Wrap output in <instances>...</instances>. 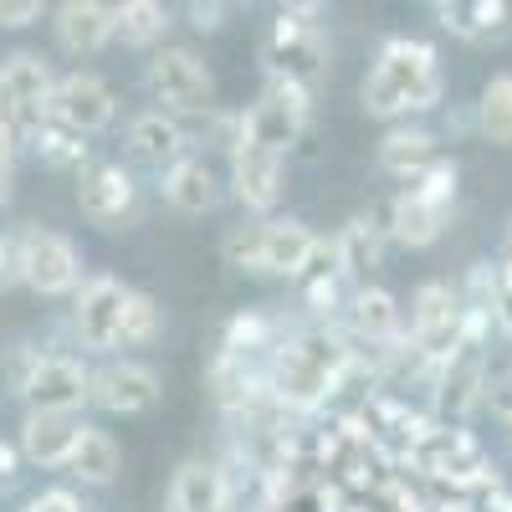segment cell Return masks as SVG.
<instances>
[{
	"label": "cell",
	"mask_w": 512,
	"mask_h": 512,
	"mask_svg": "<svg viewBox=\"0 0 512 512\" xmlns=\"http://www.w3.org/2000/svg\"><path fill=\"white\" fill-rule=\"evenodd\" d=\"M436 98H441V67H436V47H425V41H390L374 72L364 77V108L374 118L431 108Z\"/></svg>",
	"instance_id": "6da1fadb"
},
{
	"label": "cell",
	"mask_w": 512,
	"mask_h": 512,
	"mask_svg": "<svg viewBox=\"0 0 512 512\" xmlns=\"http://www.w3.org/2000/svg\"><path fill=\"white\" fill-rule=\"evenodd\" d=\"M344 369H349V349L338 344L333 333H323V328L318 333H297L272 359V395L282 405H297V410L323 405L338 390Z\"/></svg>",
	"instance_id": "7a4b0ae2"
},
{
	"label": "cell",
	"mask_w": 512,
	"mask_h": 512,
	"mask_svg": "<svg viewBox=\"0 0 512 512\" xmlns=\"http://www.w3.org/2000/svg\"><path fill=\"white\" fill-rule=\"evenodd\" d=\"M313 231L297 226V221H272V226H251L226 236V262L241 272H282L297 277V267L313 256Z\"/></svg>",
	"instance_id": "3957f363"
},
{
	"label": "cell",
	"mask_w": 512,
	"mask_h": 512,
	"mask_svg": "<svg viewBox=\"0 0 512 512\" xmlns=\"http://www.w3.org/2000/svg\"><path fill=\"white\" fill-rule=\"evenodd\" d=\"M405 456H410L415 472L436 477V482H451V487H487L492 482L482 446L466 431H451V425H436V431H425V425H420Z\"/></svg>",
	"instance_id": "277c9868"
},
{
	"label": "cell",
	"mask_w": 512,
	"mask_h": 512,
	"mask_svg": "<svg viewBox=\"0 0 512 512\" xmlns=\"http://www.w3.org/2000/svg\"><path fill=\"white\" fill-rule=\"evenodd\" d=\"M16 272H21V282H26L31 292H41V297H62V292L77 287L82 262H77V251H72L67 236L31 226V231L16 241Z\"/></svg>",
	"instance_id": "5b68a950"
},
{
	"label": "cell",
	"mask_w": 512,
	"mask_h": 512,
	"mask_svg": "<svg viewBox=\"0 0 512 512\" xmlns=\"http://www.w3.org/2000/svg\"><path fill=\"white\" fill-rule=\"evenodd\" d=\"M461 323H466V308L461 297L446 287V282H425L415 292V313H410V338L425 359H446L456 344H461Z\"/></svg>",
	"instance_id": "8992f818"
},
{
	"label": "cell",
	"mask_w": 512,
	"mask_h": 512,
	"mask_svg": "<svg viewBox=\"0 0 512 512\" xmlns=\"http://www.w3.org/2000/svg\"><path fill=\"white\" fill-rule=\"evenodd\" d=\"M303 118H308V88L303 82H287V77H272L267 98L241 118V134H251V139H262V144L287 154L297 144V134H303Z\"/></svg>",
	"instance_id": "52a82bcc"
},
{
	"label": "cell",
	"mask_w": 512,
	"mask_h": 512,
	"mask_svg": "<svg viewBox=\"0 0 512 512\" xmlns=\"http://www.w3.org/2000/svg\"><path fill=\"white\" fill-rule=\"evenodd\" d=\"M267 62H272V77H287V82L313 88V82L323 77V67H328V47H323V36L313 31V21L282 16L272 26V36H267Z\"/></svg>",
	"instance_id": "ba28073f"
},
{
	"label": "cell",
	"mask_w": 512,
	"mask_h": 512,
	"mask_svg": "<svg viewBox=\"0 0 512 512\" xmlns=\"http://www.w3.org/2000/svg\"><path fill=\"white\" fill-rule=\"evenodd\" d=\"M149 88L180 113H200L210 108V93H216V82H210V67L185 52V47H164L154 62H149Z\"/></svg>",
	"instance_id": "9c48e42d"
},
{
	"label": "cell",
	"mask_w": 512,
	"mask_h": 512,
	"mask_svg": "<svg viewBox=\"0 0 512 512\" xmlns=\"http://www.w3.org/2000/svg\"><path fill=\"white\" fill-rule=\"evenodd\" d=\"M21 395L31 410H82L93 400V374L77 359H31L21 374Z\"/></svg>",
	"instance_id": "30bf717a"
},
{
	"label": "cell",
	"mask_w": 512,
	"mask_h": 512,
	"mask_svg": "<svg viewBox=\"0 0 512 512\" xmlns=\"http://www.w3.org/2000/svg\"><path fill=\"white\" fill-rule=\"evenodd\" d=\"M47 113L57 123L77 128V134H98V128L113 123V88L103 77H93V72H72V77H62L52 88Z\"/></svg>",
	"instance_id": "8fae6325"
},
{
	"label": "cell",
	"mask_w": 512,
	"mask_h": 512,
	"mask_svg": "<svg viewBox=\"0 0 512 512\" xmlns=\"http://www.w3.org/2000/svg\"><path fill=\"white\" fill-rule=\"evenodd\" d=\"M231 169H236V195H241L246 210H272L282 200V149L241 134Z\"/></svg>",
	"instance_id": "7c38bea8"
},
{
	"label": "cell",
	"mask_w": 512,
	"mask_h": 512,
	"mask_svg": "<svg viewBox=\"0 0 512 512\" xmlns=\"http://www.w3.org/2000/svg\"><path fill=\"white\" fill-rule=\"evenodd\" d=\"M77 205L93 226H123L134 216V180L123 175V164H88L77 175Z\"/></svg>",
	"instance_id": "4fadbf2b"
},
{
	"label": "cell",
	"mask_w": 512,
	"mask_h": 512,
	"mask_svg": "<svg viewBox=\"0 0 512 512\" xmlns=\"http://www.w3.org/2000/svg\"><path fill=\"white\" fill-rule=\"evenodd\" d=\"M123 303H128V287L113 277H93L88 287L77 292V333L88 349H113L118 344V328H123Z\"/></svg>",
	"instance_id": "5bb4252c"
},
{
	"label": "cell",
	"mask_w": 512,
	"mask_h": 512,
	"mask_svg": "<svg viewBox=\"0 0 512 512\" xmlns=\"http://www.w3.org/2000/svg\"><path fill=\"white\" fill-rule=\"evenodd\" d=\"M93 400L113 415H144L159 400V374L139 359L108 364L103 374H93Z\"/></svg>",
	"instance_id": "9a60e30c"
},
{
	"label": "cell",
	"mask_w": 512,
	"mask_h": 512,
	"mask_svg": "<svg viewBox=\"0 0 512 512\" xmlns=\"http://www.w3.org/2000/svg\"><path fill=\"white\" fill-rule=\"evenodd\" d=\"M77 436L82 425L72 420V410H31L21 425V456L36 466H67Z\"/></svg>",
	"instance_id": "2e32d148"
},
{
	"label": "cell",
	"mask_w": 512,
	"mask_h": 512,
	"mask_svg": "<svg viewBox=\"0 0 512 512\" xmlns=\"http://www.w3.org/2000/svg\"><path fill=\"white\" fill-rule=\"evenodd\" d=\"M446 216H451V205L436 200V195H425L420 185L400 190L395 205H390V231L405 241V246H431L441 231H446Z\"/></svg>",
	"instance_id": "e0dca14e"
},
{
	"label": "cell",
	"mask_w": 512,
	"mask_h": 512,
	"mask_svg": "<svg viewBox=\"0 0 512 512\" xmlns=\"http://www.w3.org/2000/svg\"><path fill=\"white\" fill-rule=\"evenodd\" d=\"M113 36V11L103 0H62L57 11V41L72 57H93L103 52V41Z\"/></svg>",
	"instance_id": "ac0fdd59"
},
{
	"label": "cell",
	"mask_w": 512,
	"mask_h": 512,
	"mask_svg": "<svg viewBox=\"0 0 512 512\" xmlns=\"http://www.w3.org/2000/svg\"><path fill=\"white\" fill-rule=\"evenodd\" d=\"M0 82H6V93H11L21 123H36L41 113H47V98H52V88H57L52 72H47V62L31 57V52H16L6 67H0Z\"/></svg>",
	"instance_id": "d6986e66"
},
{
	"label": "cell",
	"mask_w": 512,
	"mask_h": 512,
	"mask_svg": "<svg viewBox=\"0 0 512 512\" xmlns=\"http://www.w3.org/2000/svg\"><path fill=\"white\" fill-rule=\"evenodd\" d=\"M169 502L175 512H231V492L226 477L205 461H185L175 472V487H169Z\"/></svg>",
	"instance_id": "ffe728a7"
},
{
	"label": "cell",
	"mask_w": 512,
	"mask_h": 512,
	"mask_svg": "<svg viewBox=\"0 0 512 512\" xmlns=\"http://www.w3.org/2000/svg\"><path fill=\"white\" fill-rule=\"evenodd\" d=\"M164 200L175 210H185V216H205V210L221 200L210 164L205 159H175V164H169V175H164Z\"/></svg>",
	"instance_id": "44dd1931"
},
{
	"label": "cell",
	"mask_w": 512,
	"mask_h": 512,
	"mask_svg": "<svg viewBox=\"0 0 512 512\" xmlns=\"http://www.w3.org/2000/svg\"><path fill=\"white\" fill-rule=\"evenodd\" d=\"M333 251H338V267H344V277L349 282H369V272L384 262V246H379V226L369 221V216H354L344 231H338V241H333Z\"/></svg>",
	"instance_id": "7402d4cb"
},
{
	"label": "cell",
	"mask_w": 512,
	"mask_h": 512,
	"mask_svg": "<svg viewBox=\"0 0 512 512\" xmlns=\"http://www.w3.org/2000/svg\"><path fill=\"white\" fill-rule=\"evenodd\" d=\"M185 149V128L175 118H164V113H144L128 123V154H134L139 164H169Z\"/></svg>",
	"instance_id": "603a6c76"
},
{
	"label": "cell",
	"mask_w": 512,
	"mask_h": 512,
	"mask_svg": "<svg viewBox=\"0 0 512 512\" xmlns=\"http://www.w3.org/2000/svg\"><path fill=\"white\" fill-rule=\"evenodd\" d=\"M349 323L359 338H369V344H390L395 328H400V308H395V297L390 292H379V287H359L354 292V303H349Z\"/></svg>",
	"instance_id": "cb8c5ba5"
},
{
	"label": "cell",
	"mask_w": 512,
	"mask_h": 512,
	"mask_svg": "<svg viewBox=\"0 0 512 512\" xmlns=\"http://www.w3.org/2000/svg\"><path fill=\"white\" fill-rule=\"evenodd\" d=\"M67 466H72L82 482H93V487L113 482L118 477V446H113V436L108 431H93V425H82V436H77Z\"/></svg>",
	"instance_id": "d4e9b609"
},
{
	"label": "cell",
	"mask_w": 512,
	"mask_h": 512,
	"mask_svg": "<svg viewBox=\"0 0 512 512\" xmlns=\"http://www.w3.org/2000/svg\"><path fill=\"white\" fill-rule=\"evenodd\" d=\"M164 26H169V11L159 0H123V6H113V36L123 47H154Z\"/></svg>",
	"instance_id": "484cf974"
},
{
	"label": "cell",
	"mask_w": 512,
	"mask_h": 512,
	"mask_svg": "<svg viewBox=\"0 0 512 512\" xmlns=\"http://www.w3.org/2000/svg\"><path fill=\"white\" fill-rule=\"evenodd\" d=\"M31 139H36V154L47 159L52 169H82V159H88V134H77V128H67V123H57L52 113H41L36 123H31Z\"/></svg>",
	"instance_id": "4316f807"
},
{
	"label": "cell",
	"mask_w": 512,
	"mask_h": 512,
	"mask_svg": "<svg viewBox=\"0 0 512 512\" xmlns=\"http://www.w3.org/2000/svg\"><path fill=\"white\" fill-rule=\"evenodd\" d=\"M431 159H436L431 134H410V128H395V134L379 144V164L390 169V175H400V180H415Z\"/></svg>",
	"instance_id": "83f0119b"
},
{
	"label": "cell",
	"mask_w": 512,
	"mask_h": 512,
	"mask_svg": "<svg viewBox=\"0 0 512 512\" xmlns=\"http://www.w3.org/2000/svg\"><path fill=\"white\" fill-rule=\"evenodd\" d=\"M436 11L446 26H456L461 36H482V31H497L507 21V6L502 0H436Z\"/></svg>",
	"instance_id": "f1b7e54d"
},
{
	"label": "cell",
	"mask_w": 512,
	"mask_h": 512,
	"mask_svg": "<svg viewBox=\"0 0 512 512\" xmlns=\"http://www.w3.org/2000/svg\"><path fill=\"white\" fill-rule=\"evenodd\" d=\"M477 123L492 144H512V77H492L482 88V108Z\"/></svg>",
	"instance_id": "f546056e"
},
{
	"label": "cell",
	"mask_w": 512,
	"mask_h": 512,
	"mask_svg": "<svg viewBox=\"0 0 512 512\" xmlns=\"http://www.w3.org/2000/svg\"><path fill=\"white\" fill-rule=\"evenodd\" d=\"M159 338V308H154V297L144 292H128V303H123V328H118V344H154Z\"/></svg>",
	"instance_id": "4dcf8cb0"
},
{
	"label": "cell",
	"mask_w": 512,
	"mask_h": 512,
	"mask_svg": "<svg viewBox=\"0 0 512 512\" xmlns=\"http://www.w3.org/2000/svg\"><path fill=\"white\" fill-rule=\"evenodd\" d=\"M482 400L492 405V415H497V420H507V425H512V374L487 379V384H482Z\"/></svg>",
	"instance_id": "1f68e13d"
},
{
	"label": "cell",
	"mask_w": 512,
	"mask_h": 512,
	"mask_svg": "<svg viewBox=\"0 0 512 512\" xmlns=\"http://www.w3.org/2000/svg\"><path fill=\"white\" fill-rule=\"evenodd\" d=\"M41 16V0H0V26L6 31H21Z\"/></svg>",
	"instance_id": "d6a6232c"
},
{
	"label": "cell",
	"mask_w": 512,
	"mask_h": 512,
	"mask_svg": "<svg viewBox=\"0 0 512 512\" xmlns=\"http://www.w3.org/2000/svg\"><path fill=\"white\" fill-rule=\"evenodd\" d=\"M26 512H82V502H77L72 492L52 487V492H41V497H31V502H26Z\"/></svg>",
	"instance_id": "836d02e7"
},
{
	"label": "cell",
	"mask_w": 512,
	"mask_h": 512,
	"mask_svg": "<svg viewBox=\"0 0 512 512\" xmlns=\"http://www.w3.org/2000/svg\"><path fill=\"white\" fill-rule=\"evenodd\" d=\"M497 318H502V328L512 333V267H507V262L497 267Z\"/></svg>",
	"instance_id": "e575fe53"
},
{
	"label": "cell",
	"mask_w": 512,
	"mask_h": 512,
	"mask_svg": "<svg viewBox=\"0 0 512 512\" xmlns=\"http://www.w3.org/2000/svg\"><path fill=\"white\" fill-rule=\"evenodd\" d=\"M16 477H21V456H16L11 441H0V492L16 487Z\"/></svg>",
	"instance_id": "d590c367"
},
{
	"label": "cell",
	"mask_w": 512,
	"mask_h": 512,
	"mask_svg": "<svg viewBox=\"0 0 512 512\" xmlns=\"http://www.w3.org/2000/svg\"><path fill=\"white\" fill-rule=\"evenodd\" d=\"M16 277H21V272H16V246L0 236V287H11Z\"/></svg>",
	"instance_id": "8d00e7d4"
},
{
	"label": "cell",
	"mask_w": 512,
	"mask_h": 512,
	"mask_svg": "<svg viewBox=\"0 0 512 512\" xmlns=\"http://www.w3.org/2000/svg\"><path fill=\"white\" fill-rule=\"evenodd\" d=\"M323 11V0H282V16H297V21H313Z\"/></svg>",
	"instance_id": "74e56055"
},
{
	"label": "cell",
	"mask_w": 512,
	"mask_h": 512,
	"mask_svg": "<svg viewBox=\"0 0 512 512\" xmlns=\"http://www.w3.org/2000/svg\"><path fill=\"white\" fill-rule=\"evenodd\" d=\"M11 190H16V175H11V154H0V205L11 200Z\"/></svg>",
	"instance_id": "f35d334b"
},
{
	"label": "cell",
	"mask_w": 512,
	"mask_h": 512,
	"mask_svg": "<svg viewBox=\"0 0 512 512\" xmlns=\"http://www.w3.org/2000/svg\"><path fill=\"white\" fill-rule=\"evenodd\" d=\"M0 123H16V128H21V113H16V103H11V93H6V82H0Z\"/></svg>",
	"instance_id": "ab89813d"
},
{
	"label": "cell",
	"mask_w": 512,
	"mask_h": 512,
	"mask_svg": "<svg viewBox=\"0 0 512 512\" xmlns=\"http://www.w3.org/2000/svg\"><path fill=\"white\" fill-rule=\"evenodd\" d=\"M16 134H21L16 123H0V154H16Z\"/></svg>",
	"instance_id": "60d3db41"
},
{
	"label": "cell",
	"mask_w": 512,
	"mask_h": 512,
	"mask_svg": "<svg viewBox=\"0 0 512 512\" xmlns=\"http://www.w3.org/2000/svg\"><path fill=\"white\" fill-rule=\"evenodd\" d=\"M507 267H512V231H507Z\"/></svg>",
	"instance_id": "b9f144b4"
}]
</instances>
